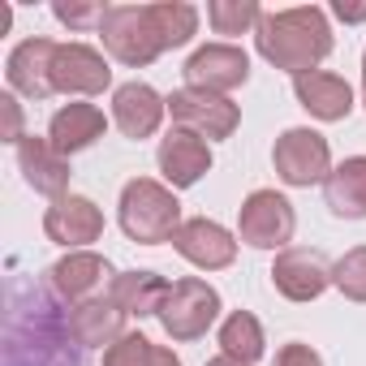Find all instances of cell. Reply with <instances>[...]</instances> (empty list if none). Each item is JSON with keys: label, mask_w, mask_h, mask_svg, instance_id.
<instances>
[{"label": "cell", "mask_w": 366, "mask_h": 366, "mask_svg": "<svg viewBox=\"0 0 366 366\" xmlns=\"http://www.w3.org/2000/svg\"><path fill=\"white\" fill-rule=\"evenodd\" d=\"M254 48L267 65L302 78L319 69L332 56V26L319 5H297V9H276L263 14L254 26Z\"/></svg>", "instance_id": "cell-1"}, {"label": "cell", "mask_w": 366, "mask_h": 366, "mask_svg": "<svg viewBox=\"0 0 366 366\" xmlns=\"http://www.w3.org/2000/svg\"><path fill=\"white\" fill-rule=\"evenodd\" d=\"M121 229L129 242L138 246H159V242H172L177 229L186 224L181 220V203L172 194V186L164 181H151V177H134L129 186L121 190Z\"/></svg>", "instance_id": "cell-2"}, {"label": "cell", "mask_w": 366, "mask_h": 366, "mask_svg": "<svg viewBox=\"0 0 366 366\" xmlns=\"http://www.w3.org/2000/svg\"><path fill=\"white\" fill-rule=\"evenodd\" d=\"M99 39H104V52L112 61L129 65V69H142L159 52H168V39H164L155 5H108Z\"/></svg>", "instance_id": "cell-3"}, {"label": "cell", "mask_w": 366, "mask_h": 366, "mask_svg": "<svg viewBox=\"0 0 366 366\" xmlns=\"http://www.w3.org/2000/svg\"><path fill=\"white\" fill-rule=\"evenodd\" d=\"M155 319H159V327L172 340H199L220 319V293H216V285H207L199 276L172 280V289H168V297H164Z\"/></svg>", "instance_id": "cell-4"}, {"label": "cell", "mask_w": 366, "mask_h": 366, "mask_svg": "<svg viewBox=\"0 0 366 366\" xmlns=\"http://www.w3.org/2000/svg\"><path fill=\"white\" fill-rule=\"evenodd\" d=\"M272 164H276V177L285 186H315V181H327L332 172V147L319 129H306V125H293L276 138L272 147Z\"/></svg>", "instance_id": "cell-5"}, {"label": "cell", "mask_w": 366, "mask_h": 366, "mask_svg": "<svg viewBox=\"0 0 366 366\" xmlns=\"http://www.w3.org/2000/svg\"><path fill=\"white\" fill-rule=\"evenodd\" d=\"M297 229V212L276 190H254L237 212V237L254 250H289Z\"/></svg>", "instance_id": "cell-6"}, {"label": "cell", "mask_w": 366, "mask_h": 366, "mask_svg": "<svg viewBox=\"0 0 366 366\" xmlns=\"http://www.w3.org/2000/svg\"><path fill=\"white\" fill-rule=\"evenodd\" d=\"M168 117H172V129H190L207 142H220L229 138L237 125H242V108L224 95H207V91H190L181 86L168 95Z\"/></svg>", "instance_id": "cell-7"}, {"label": "cell", "mask_w": 366, "mask_h": 366, "mask_svg": "<svg viewBox=\"0 0 366 366\" xmlns=\"http://www.w3.org/2000/svg\"><path fill=\"white\" fill-rule=\"evenodd\" d=\"M181 74H186V86L190 91H207V95H224L229 99V91L246 86L250 56L242 48H233V44H207V48H199L186 61V69H181Z\"/></svg>", "instance_id": "cell-8"}, {"label": "cell", "mask_w": 366, "mask_h": 366, "mask_svg": "<svg viewBox=\"0 0 366 366\" xmlns=\"http://www.w3.org/2000/svg\"><path fill=\"white\" fill-rule=\"evenodd\" d=\"M52 86H56V95H99V91H108L112 86L108 56L91 44H56Z\"/></svg>", "instance_id": "cell-9"}, {"label": "cell", "mask_w": 366, "mask_h": 366, "mask_svg": "<svg viewBox=\"0 0 366 366\" xmlns=\"http://www.w3.org/2000/svg\"><path fill=\"white\" fill-rule=\"evenodd\" d=\"M272 285L289 302H315L332 285V263L310 246H289L272 263Z\"/></svg>", "instance_id": "cell-10"}, {"label": "cell", "mask_w": 366, "mask_h": 366, "mask_svg": "<svg viewBox=\"0 0 366 366\" xmlns=\"http://www.w3.org/2000/svg\"><path fill=\"white\" fill-rule=\"evenodd\" d=\"M155 164H159V172L172 190H190L212 172V147H207V138H199L190 129H168L159 138Z\"/></svg>", "instance_id": "cell-11"}, {"label": "cell", "mask_w": 366, "mask_h": 366, "mask_svg": "<svg viewBox=\"0 0 366 366\" xmlns=\"http://www.w3.org/2000/svg\"><path fill=\"white\" fill-rule=\"evenodd\" d=\"M44 233L65 250H82L104 237V212L86 194H65L44 212Z\"/></svg>", "instance_id": "cell-12"}, {"label": "cell", "mask_w": 366, "mask_h": 366, "mask_svg": "<svg viewBox=\"0 0 366 366\" xmlns=\"http://www.w3.org/2000/svg\"><path fill=\"white\" fill-rule=\"evenodd\" d=\"M172 250L186 259V263H194L199 272H220V267H229V263L237 259L233 233H229L224 224L207 220V216H194V220L181 224L177 237H172Z\"/></svg>", "instance_id": "cell-13"}, {"label": "cell", "mask_w": 366, "mask_h": 366, "mask_svg": "<svg viewBox=\"0 0 366 366\" xmlns=\"http://www.w3.org/2000/svg\"><path fill=\"white\" fill-rule=\"evenodd\" d=\"M52 61H56V39H44V35L22 39L9 52V61H5V78H9V86L18 95L48 99V95H56V86H52Z\"/></svg>", "instance_id": "cell-14"}, {"label": "cell", "mask_w": 366, "mask_h": 366, "mask_svg": "<svg viewBox=\"0 0 366 366\" xmlns=\"http://www.w3.org/2000/svg\"><path fill=\"white\" fill-rule=\"evenodd\" d=\"M48 280H52V289H56L61 302L82 306V302L99 297L104 285H112V267H108V259L95 254V250H69L61 263H52Z\"/></svg>", "instance_id": "cell-15"}, {"label": "cell", "mask_w": 366, "mask_h": 366, "mask_svg": "<svg viewBox=\"0 0 366 366\" xmlns=\"http://www.w3.org/2000/svg\"><path fill=\"white\" fill-rule=\"evenodd\" d=\"M18 168H22L26 186H31L35 194H48L52 203L69 194V177H74V168H69V155H61V151H56L48 138H35V134H26V138L18 142Z\"/></svg>", "instance_id": "cell-16"}, {"label": "cell", "mask_w": 366, "mask_h": 366, "mask_svg": "<svg viewBox=\"0 0 366 366\" xmlns=\"http://www.w3.org/2000/svg\"><path fill=\"white\" fill-rule=\"evenodd\" d=\"M164 112H168V99H159V91L147 86V82H125V86L112 91V121L134 142L151 138L159 129Z\"/></svg>", "instance_id": "cell-17"}, {"label": "cell", "mask_w": 366, "mask_h": 366, "mask_svg": "<svg viewBox=\"0 0 366 366\" xmlns=\"http://www.w3.org/2000/svg\"><path fill=\"white\" fill-rule=\"evenodd\" d=\"M293 95L315 121H345L353 112V86L327 69H310V74L293 78Z\"/></svg>", "instance_id": "cell-18"}, {"label": "cell", "mask_w": 366, "mask_h": 366, "mask_svg": "<svg viewBox=\"0 0 366 366\" xmlns=\"http://www.w3.org/2000/svg\"><path fill=\"white\" fill-rule=\"evenodd\" d=\"M125 310L112 297H91L82 306H69V336L82 349H112L125 336Z\"/></svg>", "instance_id": "cell-19"}, {"label": "cell", "mask_w": 366, "mask_h": 366, "mask_svg": "<svg viewBox=\"0 0 366 366\" xmlns=\"http://www.w3.org/2000/svg\"><path fill=\"white\" fill-rule=\"evenodd\" d=\"M108 129V117L95 108V104H65L52 112L48 121V142L61 151V155H74V151H86L104 138Z\"/></svg>", "instance_id": "cell-20"}, {"label": "cell", "mask_w": 366, "mask_h": 366, "mask_svg": "<svg viewBox=\"0 0 366 366\" xmlns=\"http://www.w3.org/2000/svg\"><path fill=\"white\" fill-rule=\"evenodd\" d=\"M323 203L340 220H366V155H349L327 172Z\"/></svg>", "instance_id": "cell-21"}, {"label": "cell", "mask_w": 366, "mask_h": 366, "mask_svg": "<svg viewBox=\"0 0 366 366\" xmlns=\"http://www.w3.org/2000/svg\"><path fill=\"white\" fill-rule=\"evenodd\" d=\"M168 289H172V285H168L164 276H155V272H121V276H112L108 297H112L125 315H134V319H151V315H159Z\"/></svg>", "instance_id": "cell-22"}, {"label": "cell", "mask_w": 366, "mask_h": 366, "mask_svg": "<svg viewBox=\"0 0 366 366\" xmlns=\"http://www.w3.org/2000/svg\"><path fill=\"white\" fill-rule=\"evenodd\" d=\"M220 349H224L229 357L254 366V362L263 357V349H267V340H263V323H259L250 310H233V315L220 323Z\"/></svg>", "instance_id": "cell-23"}, {"label": "cell", "mask_w": 366, "mask_h": 366, "mask_svg": "<svg viewBox=\"0 0 366 366\" xmlns=\"http://www.w3.org/2000/svg\"><path fill=\"white\" fill-rule=\"evenodd\" d=\"M104 366H181L168 345L147 340L142 332H125L112 349H104Z\"/></svg>", "instance_id": "cell-24"}, {"label": "cell", "mask_w": 366, "mask_h": 366, "mask_svg": "<svg viewBox=\"0 0 366 366\" xmlns=\"http://www.w3.org/2000/svg\"><path fill=\"white\" fill-rule=\"evenodd\" d=\"M263 18V9L254 0H212L207 5V22L216 26V35H246L254 31Z\"/></svg>", "instance_id": "cell-25"}, {"label": "cell", "mask_w": 366, "mask_h": 366, "mask_svg": "<svg viewBox=\"0 0 366 366\" xmlns=\"http://www.w3.org/2000/svg\"><path fill=\"white\" fill-rule=\"evenodd\" d=\"M332 285L349 302H366V246H353L332 263Z\"/></svg>", "instance_id": "cell-26"}, {"label": "cell", "mask_w": 366, "mask_h": 366, "mask_svg": "<svg viewBox=\"0 0 366 366\" xmlns=\"http://www.w3.org/2000/svg\"><path fill=\"white\" fill-rule=\"evenodd\" d=\"M52 14H56L69 31H86V26H104L108 5H65V0H56Z\"/></svg>", "instance_id": "cell-27"}, {"label": "cell", "mask_w": 366, "mask_h": 366, "mask_svg": "<svg viewBox=\"0 0 366 366\" xmlns=\"http://www.w3.org/2000/svg\"><path fill=\"white\" fill-rule=\"evenodd\" d=\"M272 366H323V357H319L310 345L289 340V345H280V353H276V362H272Z\"/></svg>", "instance_id": "cell-28"}, {"label": "cell", "mask_w": 366, "mask_h": 366, "mask_svg": "<svg viewBox=\"0 0 366 366\" xmlns=\"http://www.w3.org/2000/svg\"><path fill=\"white\" fill-rule=\"evenodd\" d=\"M0 104H5V121H9V134H5V138L18 147V142L26 138V134H22V112H18V99H14V95H0Z\"/></svg>", "instance_id": "cell-29"}, {"label": "cell", "mask_w": 366, "mask_h": 366, "mask_svg": "<svg viewBox=\"0 0 366 366\" xmlns=\"http://www.w3.org/2000/svg\"><path fill=\"white\" fill-rule=\"evenodd\" d=\"M332 14H336L340 22H362V18H366V5H345V0H336Z\"/></svg>", "instance_id": "cell-30"}, {"label": "cell", "mask_w": 366, "mask_h": 366, "mask_svg": "<svg viewBox=\"0 0 366 366\" xmlns=\"http://www.w3.org/2000/svg\"><path fill=\"white\" fill-rule=\"evenodd\" d=\"M207 366H246V362H237V357H229V353H220V357H212Z\"/></svg>", "instance_id": "cell-31"}, {"label": "cell", "mask_w": 366, "mask_h": 366, "mask_svg": "<svg viewBox=\"0 0 366 366\" xmlns=\"http://www.w3.org/2000/svg\"><path fill=\"white\" fill-rule=\"evenodd\" d=\"M362 99H366V52H362Z\"/></svg>", "instance_id": "cell-32"}]
</instances>
